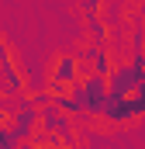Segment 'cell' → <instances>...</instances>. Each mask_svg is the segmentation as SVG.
Returning <instances> with one entry per match:
<instances>
[{"label": "cell", "mask_w": 145, "mask_h": 149, "mask_svg": "<svg viewBox=\"0 0 145 149\" xmlns=\"http://www.w3.org/2000/svg\"><path fill=\"white\" fill-rule=\"evenodd\" d=\"M142 76H145V56H131L124 63H114V70L107 76V90L110 94H121V97H131L138 90Z\"/></svg>", "instance_id": "1"}, {"label": "cell", "mask_w": 145, "mask_h": 149, "mask_svg": "<svg viewBox=\"0 0 145 149\" xmlns=\"http://www.w3.org/2000/svg\"><path fill=\"white\" fill-rule=\"evenodd\" d=\"M38 121H41V108L31 101V94H21L17 97V111L10 118V139L14 142H28L38 132Z\"/></svg>", "instance_id": "2"}, {"label": "cell", "mask_w": 145, "mask_h": 149, "mask_svg": "<svg viewBox=\"0 0 145 149\" xmlns=\"http://www.w3.org/2000/svg\"><path fill=\"white\" fill-rule=\"evenodd\" d=\"M79 70H83L79 56H59L55 66H52V83H48V90H52V94H66L69 87L79 83Z\"/></svg>", "instance_id": "3"}, {"label": "cell", "mask_w": 145, "mask_h": 149, "mask_svg": "<svg viewBox=\"0 0 145 149\" xmlns=\"http://www.w3.org/2000/svg\"><path fill=\"white\" fill-rule=\"evenodd\" d=\"M38 132L41 135H59L62 142H72L76 135H72V118L66 111H59L55 104H48V108H41V121H38Z\"/></svg>", "instance_id": "4"}, {"label": "cell", "mask_w": 145, "mask_h": 149, "mask_svg": "<svg viewBox=\"0 0 145 149\" xmlns=\"http://www.w3.org/2000/svg\"><path fill=\"white\" fill-rule=\"evenodd\" d=\"M79 83L86 87V114H90V118H104V104H107V76L86 73Z\"/></svg>", "instance_id": "5"}, {"label": "cell", "mask_w": 145, "mask_h": 149, "mask_svg": "<svg viewBox=\"0 0 145 149\" xmlns=\"http://www.w3.org/2000/svg\"><path fill=\"white\" fill-rule=\"evenodd\" d=\"M135 104L131 97H121V94H110L107 90V104H104V121L110 125H124V121H135Z\"/></svg>", "instance_id": "6"}, {"label": "cell", "mask_w": 145, "mask_h": 149, "mask_svg": "<svg viewBox=\"0 0 145 149\" xmlns=\"http://www.w3.org/2000/svg\"><path fill=\"white\" fill-rule=\"evenodd\" d=\"M21 94H24L21 73L14 70V63H3V66H0V97H3V101H14V97H21Z\"/></svg>", "instance_id": "7"}, {"label": "cell", "mask_w": 145, "mask_h": 149, "mask_svg": "<svg viewBox=\"0 0 145 149\" xmlns=\"http://www.w3.org/2000/svg\"><path fill=\"white\" fill-rule=\"evenodd\" d=\"M86 35H90V45L104 49V45H107V38H110V28H107V21H104L100 14L86 17Z\"/></svg>", "instance_id": "8"}, {"label": "cell", "mask_w": 145, "mask_h": 149, "mask_svg": "<svg viewBox=\"0 0 145 149\" xmlns=\"http://www.w3.org/2000/svg\"><path fill=\"white\" fill-rule=\"evenodd\" d=\"M110 70H114V59H110V45H104V49L97 52V63H93V70H90V73L110 76Z\"/></svg>", "instance_id": "9"}, {"label": "cell", "mask_w": 145, "mask_h": 149, "mask_svg": "<svg viewBox=\"0 0 145 149\" xmlns=\"http://www.w3.org/2000/svg\"><path fill=\"white\" fill-rule=\"evenodd\" d=\"M79 10L86 17H93V14H100V0H79Z\"/></svg>", "instance_id": "10"}, {"label": "cell", "mask_w": 145, "mask_h": 149, "mask_svg": "<svg viewBox=\"0 0 145 149\" xmlns=\"http://www.w3.org/2000/svg\"><path fill=\"white\" fill-rule=\"evenodd\" d=\"M10 146H14V139H10V125L0 121V149H10Z\"/></svg>", "instance_id": "11"}, {"label": "cell", "mask_w": 145, "mask_h": 149, "mask_svg": "<svg viewBox=\"0 0 145 149\" xmlns=\"http://www.w3.org/2000/svg\"><path fill=\"white\" fill-rule=\"evenodd\" d=\"M3 63H10V49H7V42L0 38V66H3Z\"/></svg>", "instance_id": "12"}, {"label": "cell", "mask_w": 145, "mask_h": 149, "mask_svg": "<svg viewBox=\"0 0 145 149\" xmlns=\"http://www.w3.org/2000/svg\"><path fill=\"white\" fill-rule=\"evenodd\" d=\"M10 149H38V146H31V142H14Z\"/></svg>", "instance_id": "13"}]
</instances>
